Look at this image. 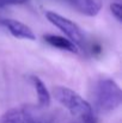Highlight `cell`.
I'll list each match as a JSON object with an SVG mask.
<instances>
[{
	"label": "cell",
	"instance_id": "30bf717a",
	"mask_svg": "<svg viewBox=\"0 0 122 123\" xmlns=\"http://www.w3.org/2000/svg\"><path fill=\"white\" fill-rule=\"evenodd\" d=\"M28 1L29 0H0V5H1V7L6 6V5H22Z\"/></svg>",
	"mask_w": 122,
	"mask_h": 123
},
{
	"label": "cell",
	"instance_id": "7a4b0ae2",
	"mask_svg": "<svg viewBox=\"0 0 122 123\" xmlns=\"http://www.w3.org/2000/svg\"><path fill=\"white\" fill-rule=\"evenodd\" d=\"M96 102L97 106L104 112L114 111L121 105V88L115 80L105 78L98 81L96 86Z\"/></svg>",
	"mask_w": 122,
	"mask_h": 123
},
{
	"label": "cell",
	"instance_id": "6da1fadb",
	"mask_svg": "<svg viewBox=\"0 0 122 123\" xmlns=\"http://www.w3.org/2000/svg\"><path fill=\"white\" fill-rule=\"evenodd\" d=\"M53 96L62 106H65L77 118H84L93 115L92 106L90 105V103L86 102L76 91L68 87L65 86L54 87Z\"/></svg>",
	"mask_w": 122,
	"mask_h": 123
},
{
	"label": "cell",
	"instance_id": "277c9868",
	"mask_svg": "<svg viewBox=\"0 0 122 123\" xmlns=\"http://www.w3.org/2000/svg\"><path fill=\"white\" fill-rule=\"evenodd\" d=\"M45 18L49 20V23H51L54 26H56L59 30H61L65 36L72 41L76 45H80L84 41V34L81 31V29L71 19L53 12V11H47L45 12Z\"/></svg>",
	"mask_w": 122,
	"mask_h": 123
},
{
	"label": "cell",
	"instance_id": "8fae6325",
	"mask_svg": "<svg viewBox=\"0 0 122 123\" xmlns=\"http://www.w3.org/2000/svg\"><path fill=\"white\" fill-rule=\"evenodd\" d=\"M76 123H97V118L95 115L89 116V117H84V118H78Z\"/></svg>",
	"mask_w": 122,
	"mask_h": 123
},
{
	"label": "cell",
	"instance_id": "3957f363",
	"mask_svg": "<svg viewBox=\"0 0 122 123\" xmlns=\"http://www.w3.org/2000/svg\"><path fill=\"white\" fill-rule=\"evenodd\" d=\"M0 123H51V118L35 106H17L7 110Z\"/></svg>",
	"mask_w": 122,
	"mask_h": 123
},
{
	"label": "cell",
	"instance_id": "5b68a950",
	"mask_svg": "<svg viewBox=\"0 0 122 123\" xmlns=\"http://www.w3.org/2000/svg\"><path fill=\"white\" fill-rule=\"evenodd\" d=\"M0 24L16 38L20 40H29V41H35L36 36L30 26L26 24L16 20V19H1Z\"/></svg>",
	"mask_w": 122,
	"mask_h": 123
},
{
	"label": "cell",
	"instance_id": "52a82bcc",
	"mask_svg": "<svg viewBox=\"0 0 122 123\" xmlns=\"http://www.w3.org/2000/svg\"><path fill=\"white\" fill-rule=\"evenodd\" d=\"M43 40L47 42L49 45L58 48L60 50L64 51H70V53H78V45H76L72 41H70L66 37L62 36H58V35H51V34H47L43 36Z\"/></svg>",
	"mask_w": 122,
	"mask_h": 123
},
{
	"label": "cell",
	"instance_id": "ba28073f",
	"mask_svg": "<svg viewBox=\"0 0 122 123\" xmlns=\"http://www.w3.org/2000/svg\"><path fill=\"white\" fill-rule=\"evenodd\" d=\"M30 82L32 84V86H34V88L37 93V99H39L40 106L41 108L49 106L51 97H50V93H49L47 86L44 85V82L42 81L39 77H35V75L30 77Z\"/></svg>",
	"mask_w": 122,
	"mask_h": 123
},
{
	"label": "cell",
	"instance_id": "9c48e42d",
	"mask_svg": "<svg viewBox=\"0 0 122 123\" xmlns=\"http://www.w3.org/2000/svg\"><path fill=\"white\" fill-rule=\"evenodd\" d=\"M110 11L113 13V16L119 20L121 22V13H122V8H121V5L119 2H113L110 5Z\"/></svg>",
	"mask_w": 122,
	"mask_h": 123
},
{
	"label": "cell",
	"instance_id": "8992f818",
	"mask_svg": "<svg viewBox=\"0 0 122 123\" xmlns=\"http://www.w3.org/2000/svg\"><path fill=\"white\" fill-rule=\"evenodd\" d=\"M72 7H74L79 13L87 16V17H95L99 13L102 8V0H66Z\"/></svg>",
	"mask_w": 122,
	"mask_h": 123
}]
</instances>
